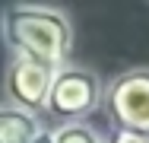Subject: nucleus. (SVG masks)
<instances>
[{"instance_id":"1","label":"nucleus","mask_w":149,"mask_h":143,"mask_svg":"<svg viewBox=\"0 0 149 143\" xmlns=\"http://www.w3.org/2000/svg\"><path fill=\"white\" fill-rule=\"evenodd\" d=\"M0 38L10 57H32L48 67H67L73 54V22L54 3H6L0 10Z\"/></svg>"},{"instance_id":"2","label":"nucleus","mask_w":149,"mask_h":143,"mask_svg":"<svg viewBox=\"0 0 149 143\" xmlns=\"http://www.w3.org/2000/svg\"><path fill=\"white\" fill-rule=\"evenodd\" d=\"M102 111L114 130L149 137V67H133L108 80Z\"/></svg>"},{"instance_id":"3","label":"nucleus","mask_w":149,"mask_h":143,"mask_svg":"<svg viewBox=\"0 0 149 143\" xmlns=\"http://www.w3.org/2000/svg\"><path fill=\"white\" fill-rule=\"evenodd\" d=\"M102 105H105V83H102V76L95 70H89V67L67 64L54 76L45 114H51L60 124H67V121H86Z\"/></svg>"},{"instance_id":"4","label":"nucleus","mask_w":149,"mask_h":143,"mask_svg":"<svg viewBox=\"0 0 149 143\" xmlns=\"http://www.w3.org/2000/svg\"><path fill=\"white\" fill-rule=\"evenodd\" d=\"M54 76H57V70L48 67V64H38L32 57H10V64L3 70L6 102L41 118V111L48 108V95H51Z\"/></svg>"},{"instance_id":"5","label":"nucleus","mask_w":149,"mask_h":143,"mask_svg":"<svg viewBox=\"0 0 149 143\" xmlns=\"http://www.w3.org/2000/svg\"><path fill=\"white\" fill-rule=\"evenodd\" d=\"M48 127L38 114H29L10 102L0 105V143H38V137Z\"/></svg>"},{"instance_id":"6","label":"nucleus","mask_w":149,"mask_h":143,"mask_svg":"<svg viewBox=\"0 0 149 143\" xmlns=\"http://www.w3.org/2000/svg\"><path fill=\"white\" fill-rule=\"evenodd\" d=\"M108 137H102L89 121H67L51 127V143H105Z\"/></svg>"},{"instance_id":"7","label":"nucleus","mask_w":149,"mask_h":143,"mask_svg":"<svg viewBox=\"0 0 149 143\" xmlns=\"http://www.w3.org/2000/svg\"><path fill=\"white\" fill-rule=\"evenodd\" d=\"M105 143H149V137H140V134H120V130H111V137Z\"/></svg>"},{"instance_id":"8","label":"nucleus","mask_w":149,"mask_h":143,"mask_svg":"<svg viewBox=\"0 0 149 143\" xmlns=\"http://www.w3.org/2000/svg\"><path fill=\"white\" fill-rule=\"evenodd\" d=\"M38 143H51V127H48V130H45V134L38 137Z\"/></svg>"}]
</instances>
